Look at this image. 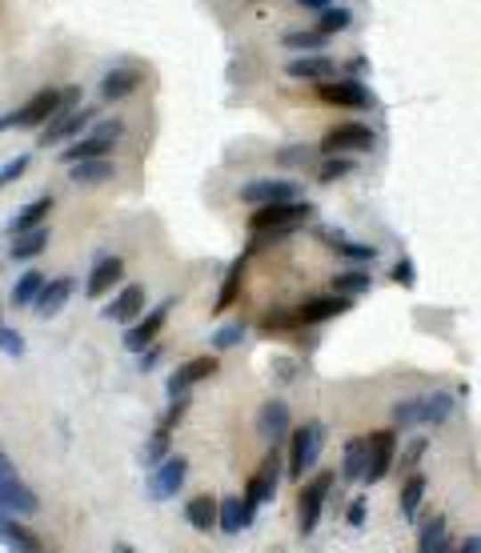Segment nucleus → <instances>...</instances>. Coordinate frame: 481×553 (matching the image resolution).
<instances>
[{
	"label": "nucleus",
	"instance_id": "nucleus-1",
	"mask_svg": "<svg viewBox=\"0 0 481 553\" xmlns=\"http://www.w3.org/2000/svg\"><path fill=\"white\" fill-rule=\"evenodd\" d=\"M309 216H313L309 200H273V205L253 208L249 232H261V237H289V232H297Z\"/></svg>",
	"mask_w": 481,
	"mask_h": 553
},
{
	"label": "nucleus",
	"instance_id": "nucleus-2",
	"mask_svg": "<svg viewBox=\"0 0 481 553\" xmlns=\"http://www.w3.org/2000/svg\"><path fill=\"white\" fill-rule=\"evenodd\" d=\"M120 133H125V120L120 117H112V120H96L93 128H88L80 141H69L64 144V152L61 157L69 160H85V157H109L112 149H117V141H120Z\"/></svg>",
	"mask_w": 481,
	"mask_h": 553
},
{
	"label": "nucleus",
	"instance_id": "nucleus-3",
	"mask_svg": "<svg viewBox=\"0 0 481 553\" xmlns=\"http://www.w3.org/2000/svg\"><path fill=\"white\" fill-rule=\"evenodd\" d=\"M325 445V425L321 421H305L301 429H293L289 441V477H305V469H313Z\"/></svg>",
	"mask_w": 481,
	"mask_h": 553
},
{
	"label": "nucleus",
	"instance_id": "nucleus-4",
	"mask_svg": "<svg viewBox=\"0 0 481 553\" xmlns=\"http://www.w3.org/2000/svg\"><path fill=\"white\" fill-rule=\"evenodd\" d=\"M0 509H12V513H20V517H32V513L40 509V497L20 481V473H16L12 461L4 457V449H0Z\"/></svg>",
	"mask_w": 481,
	"mask_h": 553
},
{
	"label": "nucleus",
	"instance_id": "nucleus-5",
	"mask_svg": "<svg viewBox=\"0 0 481 553\" xmlns=\"http://www.w3.org/2000/svg\"><path fill=\"white\" fill-rule=\"evenodd\" d=\"M96 120V109L88 104V109H72V112H61V117H53L45 125V133L37 136L40 149H53V144H69L72 136H85V128Z\"/></svg>",
	"mask_w": 481,
	"mask_h": 553
},
{
	"label": "nucleus",
	"instance_id": "nucleus-6",
	"mask_svg": "<svg viewBox=\"0 0 481 553\" xmlns=\"http://www.w3.org/2000/svg\"><path fill=\"white\" fill-rule=\"evenodd\" d=\"M184 477H189V457L168 453L160 465H152V477H149V497H152V501H168V497H173L176 489L184 485Z\"/></svg>",
	"mask_w": 481,
	"mask_h": 553
},
{
	"label": "nucleus",
	"instance_id": "nucleus-7",
	"mask_svg": "<svg viewBox=\"0 0 481 553\" xmlns=\"http://www.w3.org/2000/svg\"><path fill=\"white\" fill-rule=\"evenodd\" d=\"M317 101L333 104V109H373V93L361 80H325L317 85Z\"/></svg>",
	"mask_w": 481,
	"mask_h": 553
},
{
	"label": "nucleus",
	"instance_id": "nucleus-8",
	"mask_svg": "<svg viewBox=\"0 0 481 553\" xmlns=\"http://www.w3.org/2000/svg\"><path fill=\"white\" fill-rule=\"evenodd\" d=\"M301 184L297 181H285V176H261V181H249L240 189V200L249 205H273V200H301Z\"/></svg>",
	"mask_w": 481,
	"mask_h": 553
},
{
	"label": "nucleus",
	"instance_id": "nucleus-9",
	"mask_svg": "<svg viewBox=\"0 0 481 553\" xmlns=\"http://www.w3.org/2000/svg\"><path fill=\"white\" fill-rule=\"evenodd\" d=\"M168 309H173V301H165V305H157V309H149L141 321H133V329H125V349L128 353H141V349H149L152 341H157V333L165 329V321H168Z\"/></svg>",
	"mask_w": 481,
	"mask_h": 553
},
{
	"label": "nucleus",
	"instance_id": "nucleus-10",
	"mask_svg": "<svg viewBox=\"0 0 481 553\" xmlns=\"http://www.w3.org/2000/svg\"><path fill=\"white\" fill-rule=\"evenodd\" d=\"M393 441H397V429H377V433H369V469H365V485H377V481L389 473V465H393Z\"/></svg>",
	"mask_w": 481,
	"mask_h": 553
},
{
	"label": "nucleus",
	"instance_id": "nucleus-11",
	"mask_svg": "<svg viewBox=\"0 0 481 553\" xmlns=\"http://www.w3.org/2000/svg\"><path fill=\"white\" fill-rule=\"evenodd\" d=\"M321 149H325V152H349V149L369 152V149H373V128H369V125H337V128H329V133H325Z\"/></svg>",
	"mask_w": 481,
	"mask_h": 553
},
{
	"label": "nucleus",
	"instance_id": "nucleus-12",
	"mask_svg": "<svg viewBox=\"0 0 481 553\" xmlns=\"http://www.w3.org/2000/svg\"><path fill=\"white\" fill-rule=\"evenodd\" d=\"M329 485H333V473H321L317 481H309V485L301 489V533H313L317 529V521H321V505H325V497H329Z\"/></svg>",
	"mask_w": 481,
	"mask_h": 553
},
{
	"label": "nucleus",
	"instance_id": "nucleus-13",
	"mask_svg": "<svg viewBox=\"0 0 481 553\" xmlns=\"http://www.w3.org/2000/svg\"><path fill=\"white\" fill-rule=\"evenodd\" d=\"M277 473H281V453H277V445H273V453L265 457V465L253 473V477H249V493H245V501L253 505V509H257V505H265L273 493H277Z\"/></svg>",
	"mask_w": 481,
	"mask_h": 553
},
{
	"label": "nucleus",
	"instance_id": "nucleus-14",
	"mask_svg": "<svg viewBox=\"0 0 481 553\" xmlns=\"http://www.w3.org/2000/svg\"><path fill=\"white\" fill-rule=\"evenodd\" d=\"M141 80H144V72H141V69H133V64L104 72V77H101V101H104V104L125 101V96H133L136 88H141Z\"/></svg>",
	"mask_w": 481,
	"mask_h": 553
},
{
	"label": "nucleus",
	"instance_id": "nucleus-15",
	"mask_svg": "<svg viewBox=\"0 0 481 553\" xmlns=\"http://www.w3.org/2000/svg\"><path fill=\"white\" fill-rule=\"evenodd\" d=\"M216 369H221V361H216V357H192V361H184V365L176 369L173 377H168V393H173V397H181V393H189L197 381L213 377Z\"/></svg>",
	"mask_w": 481,
	"mask_h": 553
},
{
	"label": "nucleus",
	"instance_id": "nucleus-16",
	"mask_svg": "<svg viewBox=\"0 0 481 553\" xmlns=\"http://www.w3.org/2000/svg\"><path fill=\"white\" fill-rule=\"evenodd\" d=\"M257 433H261L269 445H281L289 437V405L285 401H265L261 413H257Z\"/></svg>",
	"mask_w": 481,
	"mask_h": 553
},
{
	"label": "nucleus",
	"instance_id": "nucleus-17",
	"mask_svg": "<svg viewBox=\"0 0 481 553\" xmlns=\"http://www.w3.org/2000/svg\"><path fill=\"white\" fill-rule=\"evenodd\" d=\"M144 313V289L141 285H125L109 305H104V317L117 321V325H133Z\"/></svg>",
	"mask_w": 481,
	"mask_h": 553
},
{
	"label": "nucleus",
	"instance_id": "nucleus-18",
	"mask_svg": "<svg viewBox=\"0 0 481 553\" xmlns=\"http://www.w3.org/2000/svg\"><path fill=\"white\" fill-rule=\"evenodd\" d=\"M16 517H20V513L0 509V541L16 553H40V537L32 533V529H24Z\"/></svg>",
	"mask_w": 481,
	"mask_h": 553
},
{
	"label": "nucleus",
	"instance_id": "nucleus-19",
	"mask_svg": "<svg viewBox=\"0 0 481 553\" xmlns=\"http://www.w3.org/2000/svg\"><path fill=\"white\" fill-rule=\"evenodd\" d=\"M77 293V281L72 277H56V281H45V289H40V297H37V305L32 309L40 313V317H56V313L69 305V297Z\"/></svg>",
	"mask_w": 481,
	"mask_h": 553
},
{
	"label": "nucleus",
	"instance_id": "nucleus-20",
	"mask_svg": "<svg viewBox=\"0 0 481 553\" xmlns=\"http://www.w3.org/2000/svg\"><path fill=\"white\" fill-rule=\"evenodd\" d=\"M120 277H125V264H120V256H101V261L93 264V272H88V281H85V293L88 297L112 293V289L120 285Z\"/></svg>",
	"mask_w": 481,
	"mask_h": 553
},
{
	"label": "nucleus",
	"instance_id": "nucleus-21",
	"mask_svg": "<svg viewBox=\"0 0 481 553\" xmlns=\"http://www.w3.org/2000/svg\"><path fill=\"white\" fill-rule=\"evenodd\" d=\"M353 305V297H345V293H329V297H309V301L301 305V325H321V321H329V317H337V313H345Z\"/></svg>",
	"mask_w": 481,
	"mask_h": 553
},
{
	"label": "nucleus",
	"instance_id": "nucleus-22",
	"mask_svg": "<svg viewBox=\"0 0 481 553\" xmlns=\"http://www.w3.org/2000/svg\"><path fill=\"white\" fill-rule=\"evenodd\" d=\"M216 517H221V501L208 493H197L184 501V521H189L197 533H208V529L216 525Z\"/></svg>",
	"mask_w": 481,
	"mask_h": 553
},
{
	"label": "nucleus",
	"instance_id": "nucleus-23",
	"mask_svg": "<svg viewBox=\"0 0 481 553\" xmlns=\"http://www.w3.org/2000/svg\"><path fill=\"white\" fill-rule=\"evenodd\" d=\"M117 165L109 157H85V160H72L69 168V181L72 184H101V181H112Z\"/></svg>",
	"mask_w": 481,
	"mask_h": 553
},
{
	"label": "nucleus",
	"instance_id": "nucleus-24",
	"mask_svg": "<svg viewBox=\"0 0 481 553\" xmlns=\"http://www.w3.org/2000/svg\"><path fill=\"white\" fill-rule=\"evenodd\" d=\"M253 505L240 501V497H224L221 501V517H216V529L221 533H240V529L253 525Z\"/></svg>",
	"mask_w": 481,
	"mask_h": 553
},
{
	"label": "nucleus",
	"instance_id": "nucleus-25",
	"mask_svg": "<svg viewBox=\"0 0 481 553\" xmlns=\"http://www.w3.org/2000/svg\"><path fill=\"white\" fill-rule=\"evenodd\" d=\"M321 240H325V245H333L337 253L345 256V261H357V264L377 261V245H357V240H349L341 229H321Z\"/></svg>",
	"mask_w": 481,
	"mask_h": 553
},
{
	"label": "nucleus",
	"instance_id": "nucleus-26",
	"mask_svg": "<svg viewBox=\"0 0 481 553\" xmlns=\"http://www.w3.org/2000/svg\"><path fill=\"white\" fill-rule=\"evenodd\" d=\"M285 72L293 80H321L325 72H337V64L329 61V56H321V53H301L297 61H289Z\"/></svg>",
	"mask_w": 481,
	"mask_h": 553
},
{
	"label": "nucleus",
	"instance_id": "nucleus-27",
	"mask_svg": "<svg viewBox=\"0 0 481 553\" xmlns=\"http://www.w3.org/2000/svg\"><path fill=\"white\" fill-rule=\"evenodd\" d=\"M53 205H56L53 197H32L29 205H24L20 213H16L12 221H8V232L16 237V232H24V229H37V224H45V216L53 213Z\"/></svg>",
	"mask_w": 481,
	"mask_h": 553
},
{
	"label": "nucleus",
	"instance_id": "nucleus-28",
	"mask_svg": "<svg viewBox=\"0 0 481 553\" xmlns=\"http://www.w3.org/2000/svg\"><path fill=\"white\" fill-rule=\"evenodd\" d=\"M48 248V229L45 224H37V229H24V232H16L12 237V261H32V256H40Z\"/></svg>",
	"mask_w": 481,
	"mask_h": 553
},
{
	"label": "nucleus",
	"instance_id": "nucleus-29",
	"mask_svg": "<svg viewBox=\"0 0 481 553\" xmlns=\"http://www.w3.org/2000/svg\"><path fill=\"white\" fill-rule=\"evenodd\" d=\"M365 469H369V437L345 441V461H341L345 481H365Z\"/></svg>",
	"mask_w": 481,
	"mask_h": 553
},
{
	"label": "nucleus",
	"instance_id": "nucleus-30",
	"mask_svg": "<svg viewBox=\"0 0 481 553\" xmlns=\"http://www.w3.org/2000/svg\"><path fill=\"white\" fill-rule=\"evenodd\" d=\"M40 289H45V277H40V269H29V272H20V277H16L12 297H8V301H12L16 309H29V305H37Z\"/></svg>",
	"mask_w": 481,
	"mask_h": 553
},
{
	"label": "nucleus",
	"instance_id": "nucleus-31",
	"mask_svg": "<svg viewBox=\"0 0 481 553\" xmlns=\"http://www.w3.org/2000/svg\"><path fill=\"white\" fill-rule=\"evenodd\" d=\"M453 417V397L449 393H425L421 397V425H445Z\"/></svg>",
	"mask_w": 481,
	"mask_h": 553
},
{
	"label": "nucleus",
	"instance_id": "nucleus-32",
	"mask_svg": "<svg viewBox=\"0 0 481 553\" xmlns=\"http://www.w3.org/2000/svg\"><path fill=\"white\" fill-rule=\"evenodd\" d=\"M281 45L293 48V53H321L329 40H325V32H321V28H297V32H285Z\"/></svg>",
	"mask_w": 481,
	"mask_h": 553
},
{
	"label": "nucleus",
	"instance_id": "nucleus-33",
	"mask_svg": "<svg viewBox=\"0 0 481 553\" xmlns=\"http://www.w3.org/2000/svg\"><path fill=\"white\" fill-rule=\"evenodd\" d=\"M168 433H173L168 425H157V433H152V437L144 441V449H141V465H144V469L160 465L168 453H173V449H168Z\"/></svg>",
	"mask_w": 481,
	"mask_h": 553
},
{
	"label": "nucleus",
	"instance_id": "nucleus-34",
	"mask_svg": "<svg viewBox=\"0 0 481 553\" xmlns=\"http://www.w3.org/2000/svg\"><path fill=\"white\" fill-rule=\"evenodd\" d=\"M240 272H245V256H237V261L229 264V272H224V281H221V293H216V305L213 309L216 313H224L232 301H237V289H240Z\"/></svg>",
	"mask_w": 481,
	"mask_h": 553
},
{
	"label": "nucleus",
	"instance_id": "nucleus-35",
	"mask_svg": "<svg viewBox=\"0 0 481 553\" xmlns=\"http://www.w3.org/2000/svg\"><path fill=\"white\" fill-rule=\"evenodd\" d=\"M393 429H417L421 425V397H409V401H397L389 413Z\"/></svg>",
	"mask_w": 481,
	"mask_h": 553
},
{
	"label": "nucleus",
	"instance_id": "nucleus-36",
	"mask_svg": "<svg viewBox=\"0 0 481 553\" xmlns=\"http://www.w3.org/2000/svg\"><path fill=\"white\" fill-rule=\"evenodd\" d=\"M321 20H317V28L325 32V37H333V32H345L349 28V20H353V12L345 4H329L325 12H317Z\"/></svg>",
	"mask_w": 481,
	"mask_h": 553
},
{
	"label": "nucleus",
	"instance_id": "nucleus-37",
	"mask_svg": "<svg viewBox=\"0 0 481 553\" xmlns=\"http://www.w3.org/2000/svg\"><path fill=\"white\" fill-rule=\"evenodd\" d=\"M333 289H337V293H345V297H361V293L373 289V277H369V272H337Z\"/></svg>",
	"mask_w": 481,
	"mask_h": 553
},
{
	"label": "nucleus",
	"instance_id": "nucleus-38",
	"mask_svg": "<svg viewBox=\"0 0 481 553\" xmlns=\"http://www.w3.org/2000/svg\"><path fill=\"white\" fill-rule=\"evenodd\" d=\"M421 497H425V477H421V473H413V477L401 485V513H405V517H417Z\"/></svg>",
	"mask_w": 481,
	"mask_h": 553
},
{
	"label": "nucleus",
	"instance_id": "nucleus-39",
	"mask_svg": "<svg viewBox=\"0 0 481 553\" xmlns=\"http://www.w3.org/2000/svg\"><path fill=\"white\" fill-rule=\"evenodd\" d=\"M353 168H357V165H353L349 157H341V152H329V160L321 165L317 181H321V184H333V181H341V176H349Z\"/></svg>",
	"mask_w": 481,
	"mask_h": 553
},
{
	"label": "nucleus",
	"instance_id": "nucleus-40",
	"mask_svg": "<svg viewBox=\"0 0 481 553\" xmlns=\"http://www.w3.org/2000/svg\"><path fill=\"white\" fill-rule=\"evenodd\" d=\"M417 545H421V553H433V549H445L449 537H445V521L433 517L429 525L421 529V537H417Z\"/></svg>",
	"mask_w": 481,
	"mask_h": 553
},
{
	"label": "nucleus",
	"instance_id": "nucleus-41",
	"mask_svg": "<svg viewBox=\"0 0 481 553\" xmlns=\"http://www.w3.org/2000/svg\"><path fill=\"white\" fill-rule=\"evenodd\" d=\"M0 353H4V357H16V361H20L24 353H29V345H24V337L16 333V329L8 325L4 317H0Z\"/></svg>",
	"mask_w": 481,
	"mask_h": 553
},
{
	"label": "nucleus",
	"instance_id": "nucleus-42",
	"mask_svg": "<svg viewBox=\"0 0 481 553\" xmlns=\"http://www.w3.org/2000/svg\"><path fill=\"white\" fill-rule=\"evenodd\" d=\"M240 341H245V325L240 321H229V325H221L213 333V349H237Z\"/></svg>",
	"mask_w": 481,
	"mask_h": 553
},
{
	"label": "nucleus",
	"instance_id": "nucleus-43",
	"mask_svg": "<svg viewBox=\"0 0 481 553\" xmlns=\"http://www.w3.org/2000/svg\"><path fill=\"white\" fill-rule=\"evenodd\" d=\"M293 325H301V313L277 309V313H269V317H265V333H289Z\"/></svg>",
	"mask_w": 481,
	"mask_h": 553
},
{
	"label": "nucleus",
	"instance_id": "nucleus-44",
	"mask_svg": "<svg viewBox=\"0 0 481 553\" xmlns=\"http://www.w3.org/2000/svg\"><path fill=\"white\" fill-rule=\"evenodd\" d=\"M29 165H32V157H29V152H20V157H12V160H8V165L0 168V189H8V184H12V181H20V176H24V168H29Z\"/></svg>",
	"mask_w": 481,
	"mask_h": 553
},
{
	"label": "nucleus",
	"instance_id": "nucleus-45",
	"mask_svg": "<svg viewBox=\"0 0 481 553\" xmlns=\"http://www.w3.org/2000/svg\"><path fill=\"white\" fill-rule=\"evenodd\" d=\"M277 160H281V165H309V160H313V144H293V149H281Z\"/></svg>",
	"mask_w": 481,
	"mask_h": 553
},
{
	"label": "nucleus",
	"instance_id": "nucleus-46",
	"mask_svg": "<svg viewBox=\"0 0 481 553\" xmlns=\"http://www.w3.org/2000/svg\"><path fill=\"white\" fill-rule=\"evenodd\" d=\"M184 409H189V393H181V397H173V405L165 409V417H160V425H168V429H176V421L184 417Z\"/></svg>",
	"mask_w": 481,
	"mask_h": 553
},
{
	"label": "nucleus",
	"instance_id": "nucleus-47",
	"mask_svg": "<svg viewBox=\"0 0 481 553\" xmlns=\"http://www.w3.org/2000/svg\"><path fill=\"white\" fill-rule=\"evenodd\" d=\"M393 281H397V285H413V281H417V272H413V261H409V256H401V261L397 264H393Z\"/></svg>",
	"mask_w": 481,
	"mask_h": 553
},
{
	"label": "nucleus",
	"instance_id": "nucleus-48",
	"mask_svg": "<svg viewBox=\"0 0 481 553\" xmlns=\"http://www.w3.org/2000/svg\"><path fill=\"white\" fill-rule=\"evenodd\" d=\"M365 513H369V505H365V497H353L349 501V509H345V517H349V525H365Z\"/></svg>",
	"mask_w": 481,
	"mask_h": 553
},
{
	"label": "nucleus",
	"instance_id": "nucleus-49",
	"mask_svg": "<svg viewBox=\"0 0 481 553\" xmlns=\"http://www.w3.org/2000/svg\"><path fill=\"white\" fill-rule=\"evenodd\" d=\"M80 96H85V93H80V85L61 88V112H72V109H77V104H80ZM61 112H56V117H61Z\"/></svg>",
	"mask_w": 481,
	"mask_h": 553
},
{
	"label": "nucleus",
	"instance_id": "nucleus-50",
	"mask_svg": "<svg viewBox=\"0 0 481 553\" xmlns=\"http://www.w3.org/2000/svg\"><path fill=\"white\" fill-rule=\"evenodd\" d=\"M157 365H160V349H157V345L141 349V361H136V369H141V373H152Z\"/></svg>",
	"mask_w": 481,
	"mask_h": 553
},
{
	"label": "nucleus",
	"instance_id": "nucleus-51",
	"mask_svg": "<svg viewBox=\"0 0 481 553\" xmlns=\"http://www.w3.org/2000/svg\"><path fill=\"white\" fill-rule=\"evenodd\" d=\"M421 453H425V437H417L413 445H409V453H405V465H417L421 461Z\"/></svg>",
	"mask_w": 481,
	"mask_h": 553
},
{
	"label": "nucleus",
	"instance_id": "nucleus-52",
	"mask_svg": "<svg viewBox=\"0 0 481 553\" xmlns=\"http://www.w3.org/2000/svg\"><path fill=\"white\" fill-rule=\"evenodd\" d=\"M297 4H305V8H313V12H325L333 0H297Z\"/></svg>",
	"mask_w": 481,
	"mask_h": 553
},
{
	"label": "nucleus",
	"instance_id": "nucleus-53",
	"mask_svg": "<svg viewBox=\"0 0 481 553\" xmlns=\"http://www.w3.org/2000/svg\"><path fill=\"white\" fill-rule=\"evenodd\" d=\"M461 549H473V553H481V537H465V541H461Z\"/></svg>",
	"mask_w": 481,
	"mask_h": 553
},
{
	"label": "nucleus",
	"instance_id": "nucleus-54",
	"mask_svg": "<svg viewBox=\"0 0 481 553\" xmlns=\"http://www.w3.org/2000/svg\"><path fill=\"white\" fill-rule=\"evenodd\" d=\"M369 69V61L365 56H357V61H349V72H365Z\"/></svg>",
	"mask_w": 481,
	"mask_h": 553
}]
</instances>
